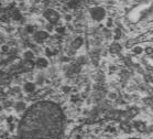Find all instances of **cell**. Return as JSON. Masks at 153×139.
<instances>
[{
  "mask_svg": "<svg viewBox=\"0 0 153 139\" xmlns=\"http://www.w3.org/2000/svg\"><path fill=\"white\" fill-rule=\"evenodd\" d=\"M65 116L59 104L40 100L24 111L19 125V139H62Z\"/></svg>",
  "mask_w": 153,
  "mask_h": 139,
  "instance_id": "6da1fadb",
  "label": "cell"
},
{
  "mask_svg": "<svg viewBox=\"0 0 153 139\" xmlns=\"http://www.w3.org/2000/svg\"><path fill=\"white\" fill-rule=\"evenodd\" d=\"M89 14H90V17L93 20L97 21V22H100V21H103L106 19V14H107V11L106 9L103 8V7H93L89 9Z\"/></svg>",
  "mask_w": 153,
  "mask_h": 139,
  "instance_id": "7a4b0ae2",
  "label": "cell"
},
{
  "mask_svg": "<svg viewBox=\"0 0 153 139\" xmlns=\"http://www.w3.org/2000/svg\"><path fill=\"white\" fill-rule=\"evenodd\" d=\"M43 17H44L45 20H47L52 24L57 23L60 21V13L57 12L55 9H51V8L46 9L43 12Z\"/></svg>",
  "mask_w": 153,
  "mask_h": 139,
  "instance_id": "3957f363",
  "label": "cell"
},
{
  "mask_svg": "<svg viewBox=\"0 0 153 139\" xmlns=\"http://www.w3.org/2000/svg\"><path fill=\"white\" fill-rule=\"evenodd\" d=\"M47 38H49V32H46V31H38L34 34V40L38 42V43L44 42Z\"/></svg>",
  "mask_w": 153,
  "mask_h": 139,
  "instance_id": "277c9868",
  "label": "cell"
},
{
  "mask_svg": "<svg viewBox=\"0 0 153 139\" xmlns=\"http://www.w3.org/2000/svg\"><path fill=\"white\" fill-rule=\"evenodd\" d=\"M36 65H38V67H40V68H45V67H47V65H49V61L44 57H40L38 60V62H36Z\"/></svg>",
  "mask_w": 153,
  "mask_h": 139,
  "instance_id": "5b68a950",
  "label": "cell"
},
{
  "mask_svg": "<svg viewBox=\"0 0 153 139\" xmlns=\"http://www.w3.org/2000/svg\"><path fill=\"white\" fill-rule=\"evenodd\" d=\"M82 44H83V39H82V38H76L75 40H74L72 46H73L75 50H77V49H80V47L82 46Z\"/></svg>",
  "mask_w": 153,
  "mask_h": 139,
  "instance_id": "8992f818",
  "label": "cell"
},
{
  "mask_svg": "<svg viewBox=\"0 0 153 139\" xmlns=\"http://www.w3.org/2000/svg\"><path fill=\"white\" fill-rule=\"evenodd\" d=\"M132 52H133V54H135V55H140V54H142V53L144 52V49L142 46H140V45H135L132 49Z\"/></svg>",
  "mask_w": 153,
  "mask_h": 139,
  "instance_id": "52a82bcc",
  "label": "cell"
},
{
  "mask_svg": "<svg viewBox=\"0 0 153 139\" xmlns=\"http://www.w3.org/2000/svg\"><path fill=\"white\" fill-rule=\"evenodd\" d=\"M34 88H35V86H34V84L33 83H27L24 85V89L27 90V92H33L34 90Z\"/></svg>",
  "mask_w": 153,
  "mask_h": 139,
  "instance_id": "ba28073f",
  "label": "cell"
},
{
  "mask_svg": "<svg viewBox=\"0 0 153 139\" xmlns=\"http://www.w3.org/2000/svg\"><path fill=\"white\" fill-rule=\"evenodd\" d=\"M135 128L139 131H142V130L145 129V125L143 124V122H135Z\"/></svg>",
  "mask_w": 153,
  "mask_h": 139,
  "instance_id": "9c48e42d",
  "label": "cell"
},
{
  "mask_svg": "<svg viewBox=\"0 0 153 139\" xmlns=\"http://www.w3.org/2000/svg\"><path fill=\"white\" fill-rule=\"evenodd\" d=\"M144 53H145V54H148V55L152 54V53H153V47L152 46H146L144 49Z\"/></svg>",
  "mask_w": 153,
  "mask_h": 139,
  "instance_id": "30bf717a",
  "label": "cell"
},
{
  "mask_svg": "<svg viewBox=\"0 0 153 139\" xmlns=\"http://www.w3.org/2000/svg\"><path fill=\"white\" fill-rule=\"evenodd\" d=\"M108 97H109V99L115 100L116 98H117V94L114 93V92H111V93H109V94H108Z\"/></svg>",
  "mask_w": 153,
  "mask_h": 139,
  "instance_id": "8fae6325",
  "label": "cell"
},
{
  "mask_svg": "<svg viewBox=\"0 0 153 139\" xmlns=\"http://www.w3.org/2000/svg\"><path fill=\"white\" fill-rule=\"evenodd\" d=\"M13 17H14V19H20L21 18V14H20V12H19V10H14V13H13Z\"/></svg>",
  "mask_w": 153,
  "mask_h": 139,
  "instance_id": "7c38bea8",
  "label": "cell"
},
{
  "mask_svg": "<svg viewBox=\"0 0 153 139\" xmlns=\"http://www.w3.org/2000/svg\"><path fill=\"white\" fill-rule=\"evenodd\" d=\"M106 25H107V26H111V25H112V20H111V19H110V18H108V19H107V22H106Z\"/></svg>",
  "mask_w": 153,
  "mask_h": 139,
  "instance_id": "4fadbf2b",
  "label": "cell"
},
{
  "mask_svg": "<svg viewBox=\"0 0 153 139\" xmlns=\"http://www.w3.org/2000/svg\"><path fill=\"white\" fill-rule=\"evenodd\" d=\"M24 55H25V57H28V58H31V57H32V56H33V54H32V53H31L30 51H28V52H27V53H25V54H24Z\"/></svg>",
  "mask_w": 153,
  "mask_h": 139,
  "instance_id": "5bb4252c",
  "label": "cell"
},
{
  "mask_svg": "<svg viewBox=\"0 0 153 139\" xmlns=\"http://www.w3.org/2000/svg\"><path fill=\"white\" fill-rule=\"evenodd\" d=\"M65 20H66V21H71V20H72V14H70V13L65 14Z\"/></svg>",
  "mask_w": 153,
  "mask_h": 139,
  "instance_id": "9a60e30c",
  "label": "cell"
},
{
  "mask_svg": "<svg viewBox=\"0 0 153 139\" xmlns=\"http://www.w3.org/2000/svg\"><path fill=\"white\" fill-rule=\"evenodd\" d=\"M64 31V28L63 26H59V28H56V32H63Z\"/></svg>",
  "mask_w": 153,
  "mask_h": 139,
  "instance_id": "2e32d148",
  "label": "cell"
},
{
  "mask_svg": "<svg viewBox=\"0 0 153 139\" xmlns=\"http://www.w3.org/2000/svg\"><path fill=\"white\" fill-rule=\"evenodd\" d=\"M46 29H47V31H52V30H53V25H52V24H49V25L46 26Z\"/></svg>",
  "mask_w": 153,
  "mask_h": 139,
  "instance_id": "e0dca14e",
  "label": "cell"
},
{
  "mask_svg": "<svg viewBox=\"0 0 153 139\" xmlns=\"http://www.w3.org/2000/svg\"><path fill=\"white\" fill-rule=\"evenodd\" d=\"M28 31L29 32H32L33 31V26H28Z\"/></svg>",
  "mask_w": 153,
  "mask_h": 139,
  "instance_id": "ac0fdd59",
  "label": "cell"
},
{
  "mask_svg": "<svg viewBox=\"0 0 153 139\" xmlns=\"http://www.w3.org/2000/svg\"><path fill=\"white\" fill-rule=\"evenodd\" d=\"M127 139H140V138H127Z\"/></svg>",
  "mask_w": 153,
  "mask_h": 139,
  "instance_id": "d6986e66",
  "label": "cell"
}]
</instances>
